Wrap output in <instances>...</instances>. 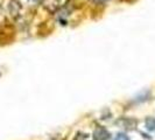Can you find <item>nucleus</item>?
<instances>
[{
  "label": "nucleus",
  "mask_w": 155,
  "mask_h": 140,
  "mask_svg": "<svg viewBox=\"0 0 155 140\" xmlns=\"http://www.w3.org/2000/svg\"><path fill=\"white\" fill-rule=\"evenodd\" d=\"M68 0H42V6L49 12L55 13L61 6H63Z\"/></svg>",
  "instance_id": "obj_1"
},
{
  "label": "nucleus",
  "mask_w": 155,
  "mask_h": 140,
  "mask_svg": "<svg viewBox=\"0 0 155 140\" xmlns=\"http://www.w3.org/2000/svg\"><path fill=\"white\" fill-rule=\"evenodd\" d=\"M110 138V132H107L104 127H99L93 132V139L95 140H106Z\"/></svg>",
  "instance_id": "obj_2"
},
{
  "label": "nucleus",
  "mask_w": 155,
  "mask_h": 140,
  "mask_svg": "<svg viewBox=\"0 0 155 140\" xmlns=\"http://www.w3.org/2000/svg\"><path fill=\"white\" fill-rule=\"evenodd\" d=\"M20 9H21V5L17 0H12L11 4H9V12L13 17H17L19 14Z\"/></svg>",
  "instance_id": "obj_3"
},
{
  "label": "nucleus",
  "mask_w": 155,
  "mask_h": 140,
  "mask_svg": "<svg viewBox=\"0 0 155 140\" xmlns=\"http://www.w3.org/2000/svg\"><path fill=\"white\" fill-rule=\"evenodd\" d=\"M145 124H146V127H147L149 131H155V118H153V117L146 118Z\"/></svg>",
  "instance_id": "obj_4"
},
{
  "label": "nucleus",
  "mask_w": 155,
  "mask_h": 140,
  "mask_svg": "<svg viewBox=\"0 0 155 140\" xmlns=\"http://www.w3.org/2000/svg\"><path fill=\"white\" fill-rule=\"evenodd\" d=\"M114 140H130V138L125 133H118L117 137L114 138Z\"/></svg>",
  "instance_id": "obj_5"
},
{
  "label": "nucleus",
  "mask_w": 155,
  "mask_h": 140,
  "mask_svg": "<svg viewBox=\"0 0 155 140\" xmlns=\"http://www.w3.org/2000/svg\"><path fill=\"white\" fill-rule=\"evenodd\" d=\"M78 138H79V133L77 134V137L75 138V140H78ZM86 138H88V136H86V134H82V137H80V139H82V140H83V139H86Z\"/></svg>",
  "instance_id": "obj_6"
}]
</instances>
